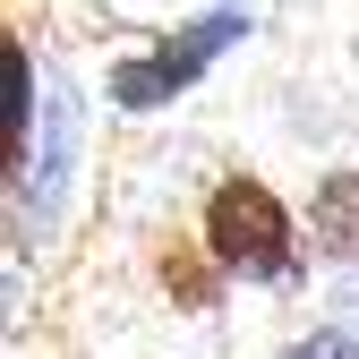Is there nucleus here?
Instances as JSON below:
<instances>
[{"label": "nucleus", "mask_w": 359, "mask_h": 359, "mask_svg": "<svg viewBox=\"0 0 359 359\" xmlns=\"http://www.w3.org/2000/svg\"><path fill=\"white\" fill-rule=\"evenodd\" d=\"M205 248H214L222 274H240V283H283L299 265L291 214H283V197L265 189V180H222L205 197Z\"/></svg>", "instance_id": "obj_1"}, {"label": "nucleus", "mask_w": 359, "mask_h": 359, "mask_svg": "<svg viewBox=\"0 0 359 359\" xmlns=\"http://www.w3.org/2000/svg\"><path fill=\"white\" fill-rule=\"evenodd\" d=\"M231 34H248L240 9H214V18H197V26H180L171 43H154V52H137V60L111 69V103H120V111H154V103H171V95H189Z\"/></svg>", "instance_id": "obj_2"}, {"label": "nucleus", "mask_w": 359, "mask_h": 359, "mask_svg": "<svg viewBox=\"0 0 359 359\" xmlns=\"http://www.w3.org/2000/svg\"><path fill=\"white\" fill-rule=\"evenodd\" d=\"M308 231H317L325 257L359 265V171H325L317 197H308Z\"/></svg>", "instance_id": "obj_3"}, {"label": "nucleus", "mask_w": 359, "mask_h": 359, "mask_svg": "<svg viewBox=\"0 0 359 359\" xmlns=\"http://www.w3.org/2000/svg\"><path fill=\"white\" fill-rule=\"evenodd\" d=\"M0 86H9V163H26V120H34V77H26V52L0 43Z\"/></svg>", "instance_id": "obj_4"}, {"label": "nucleus", "mask_w": 359, "mask_h": 359, "mask_svg": "<svg viewBox=\"0 0 359 359\" xmlns=\"http://www.w3.org/2000/svg\"><path fill=\"white\" fill-rule=\"evenodd\" d=\"M214 257V248H205ZM197 248H163V291H180V308H214V265Z\"/></svg>", "instance_id": "obj_5"}, {"label": "nucleus", "mask_w": 359, "mask_h": 359, "mask_svg": "<svg viewBox=\"0 0 359 359\" xmlns=\"http://www.w3.org/2000/svg\"><path fill=\"white\" fill-rule=\"evenodd\" d=\"M291 359H342V351H334V342H308V351H291Z\"/></svg>", "instance_id": "obj_6"}]
</instances>
